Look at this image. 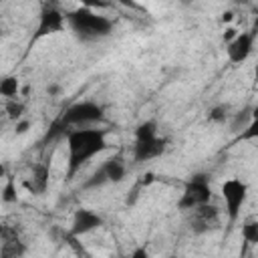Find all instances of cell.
I'll return each mask as SVG.
<instances>
[{"label":"cell","mask_w":258,"mask_h":258,"mask_svg":"<svg viewBox=\"0 0 258 258\" xmlns=\"http://www.w3.org/2000/svg\"><path fill=\"white\" fill-rule=\"evenodd\" d=\"M131 258H147V250L145 248H137L135 252H131Z\"/></svg>","instance_id":"obj_24"},{"label":"cell","mask_w":258,"mask_h":258,"mask_svg":"<svg viewBox=\"0 0 258 258\" xmlns=\"http://www.w3.org/2000/svg\"><path fill=\"white\" fill-rule=\"evenodd\" d=\"M103 224V218L89 210V208H81L75 212L73 216V224H71V236H83V234H89L93 230H97L99 226Z\"/></svg>","instance_id":"obj_9"},{"label":"cell","mask_w":258,"mask_h":258,"mask_svg":"<svg viewBox=\"0 0 258 258\" xmlns=\"http://www.w3.org/2000/svg\"><path fill=\"white\" fill-rule=\"evenodd\" d=\"M165 149V139L157 133V123L153 119L143 121L135 129V145H133V159L135 161H149L161 155Z\"/></svg>","instance_id":"obj_3"},{"label":"cell","mask_w":258,"mask_h":258,"mask_svg":"<svg viewBox=\"0 0 258 258\" xmlns=\"http://www.w3.org/2000/svg\"><path fill=\"white\" fill-rule=\"evenodd\" d=\"M20 91V83L16 77H4L0 81V95L6 97V99H14Z\"/></svg>","instance_id":"obj_13"},{"label":"cell","mask_w":258,"mask_h":258,"mask_svg":"<svg viewBox=\"0 0 258 258\" xmlns=\"http://www.w3.org/2000/svg\"><path fill=\"white\" fill-rule=\"evenodd\" d=\"M194 212V218H191V230L194 232H206V230H210V228H214V224L218 222V210L214 208V206H210V202L208 204H202V206H198V208H194L191 210Z\"/></svg>","instance_id":"obj_10"},{"label":"cell","mask_w":258,"mask_h":258,"mask_svg":"<svg viewBox=\"0 0 258 258\" xmlns=\"http://www.w3.org/2000/svg\"><path fill=\"white\" fill-rule=\"evenodd\" d=\"M240 141H250V139H258V109L252 113V119H250V123L244 127V131L240 133V137H238Z\"/></svg>","instance_id":"obj_15"},{"label":"cell","mask_w":258,"mask_h":258,"mask_svg":"<svg viewBox=\"0 0 258 258\" xmlns=\"http://www.w3.org/2000/svg\"><path fill=\"white\" fill-rule=\"evenodd\" d=\"M81 4L87 8H107L111 0H81Z\"/></svg>","instance_id":"obj_20"},{"label":"cell","mask_w":258,"mask_h":258,"mask_svg":"<svg viewBox=\"0 0 258 258\" xmlns=\"http://www.w3.org/2000/svg\"><path fill=\"white\" fill-rule=\"evenodd\" d=\"M24 187L32 194H44L48 187V165L36 163L32 167V177L28 181H24Z\"/></svg>","instance_id":"obj_11"},{"label":"cell","mask_w":258,"mask_h":258,"mask_svg":"<svg viewBox=\"0 0 258 258\" xmlns=\"http://www.w3.org/2000/svg\"><path fill=\"white\" fill-rule=\"evenodd\" d=\"M2 200H4V204L16 202V185H14L12 179H6L4 187H2Z\"/></svg>","instance_id":"obj_18"},{"label":"cell","mask_w":258,"mask_h":258,"mask_svg":"<svg viewBox=\"0 0 258 258\" xmlns=\"http://www.w3.org/2000/svg\"><path fill=\"white\" fill-rule=\"evenodd\" d=\"M242 238L248 244H258V220H254V218L244 220V224H242Z\"/></svg>","instance_id":"obj_14"},{"label":"cell","mask_w":258,"mask_h":258,"mask_svg":"<svg viewBox=\"0 0 258 258\" xmlns=\"http://www.w3.org/2000/svg\"><path fill=\"white\" fill-rule=\"evenodd\" d=\"M208 119H210V121H224V119H226V109H224V107H214V109H210Z\"/></svg>","instance_id":"obj_19"},{"label":"cell","mask_w":258,"mask_h":258,"mask_svg":"<svg viewBox=\"0 0 258 258\" xmlns=\"http://www.w3.org/2000/svg\"><path fill=\"white\" fill-rule=\"evenodd\" d=\"M220 20H222L224 24H230V22L234 20V12H232V10H226V12L222 14V18H220Z\"/></svg>","instance_id":"obj_23"},{"label":"cell","mask_w":258,"mask_h":258,"mask_svg":"<svg viewBox=\"0 0 258 258\" xmlns=\"http://www.w3.org/2000/svg\"><path fill=\"white\" fill-rule=\"evenodd\" d=\"M246 196H248V185L238 179V177H230L222 183V198H224V204H226V216H228V222L234 224L240 216V210L246 202Z\"/></svg>","instance_id":"obj_6"},{"label":"cell","mask_w":258,"mask_h":258,"mask_svg":"<svg viewBox=\"0 0 258 258\" xmlns=\"http://www.w3.org/2000/svg\"><path fill=\"white\" fill-rule=\"evenodd\" d=\"M67 147H69L67 179H73L89 159H93L97 153L109 147L107 133L103 129H73L67 133Z\"/></svg>","instance_id":"obj_1"},{"label":"cell","mask_w":258,"mask_h":258,"mask_svg":"<svg viewBox=\"0 0 258 258\" xmlns=\"http://www.w3.org/2000/svg\"><path fill=\"white\" fill-rule=\"evenodd\" d=\"M236 36H238V30H236L234 26H226V30H224V34H222V38L226 40V44H228V42H232Z\"/></svg>","instance_id":"obj_21"},{"label":"cell","mask_w":258,"mask_h":258,"mask_svg":"<svg viewBox=\"0 0 258 258\" xmlns=\"http://www.w3.org/2000/svg\"><path fill=\"white\" fill-rule=\"evenodd\" d=\"M6 113H8L10 119L18 121V119L22 117V113H24V103H20V101H16V99H8V103H6Z\"/></svg>","instance_id":"obj_17"},{"label":"cell","mask_w":258,"mask_h":258,"mask_svg":"<svg viewBox=\"0 0 258 258\" xmlns=\"http://www.w3.org/2000/svg\"><path fill=\"white\" fill-rule=\"evenodd\" d=\"M212 198V187L208 183V177L198 173V175H191L183 187V194L181 198L177 200V208L179 210H194L202 204H208Z\"/></svg>","instance_id":"obj_4"},{"label":"cell","mask_w":258,"mask_h":258,"mask_svg":"<svg viewBox=\"0 0 258 258\" xmlns=\"http://www.w3.org/2000/svg\"><path fill=\"white\" fill-rule=\"evenodd\" d=\"M103 169L107 173V179L113 183H119L125 177V161L121 155H113L103 163Z\"/></svg>","instance_id":"obj_12"},{"label":"cell","mask_w":258,"mask_h":258,"mask_svg":"<svg viewBox=\"0 0 258 258\" xmlns=\"http://www.w3.org/2000/svg\"><path fill=\"white\" fill-rule=\"evenodd\" d=\"M254 81H256V83H258V64H256V67H254Z\"/></svg>","instance_id":"obj_27"},{"label":"cell","mask_w":258,"mask_h":258,"mask_svg":"<svg viewBox=\"0 0 258 258\" xmlns=\"http://www.w3.org/2000/svg\"><path fill=\"white\" fill-rule=\"evenodd\" d=\"M28 127H30V123H28V121L18 119V121H16V129H14V131L20 135V133H26V131H28Z\"/></svg>","instance_id":"obj_22"},{"label":"cell","mask_w":258,"mask_h":258,"mask_svg":"<svg viewBox=\"0 0 258 258\" xmlns=\"http://www.w3.org/2000/svg\"><path fill=\"white\" fill-rule=\"evenodd\" d=\"M254 32H258V16H256V22H254Z\"/></svg>","instance_id":"obj_28"},{"label":"cell","mask_w":258,"mask_h":258,"mask_svg":"<svg viewBox=\"0 0 258 258\" xmlns=\"http://www.w3.org/2000/svg\"><path fill=\"white\" fill-rule=\"evenodd\" d=\"M105 119V113H103V107L93 103V101H79V103H73L71 107H67L60 115V121L71 127V125H87V123H97V121H103Z\"/></svg>","instance_id":"obj_5"},{"label":"cell","mask_w":258,"mask_h":258,"mask_svg":"<svg viewBox=\"0 0 258 258\" xmlns=\"http://www.w3.org/2000/svg\"><path fill=\"white\" fill-rule=\"evenodd\" d=\"M67 22L81 40H99L113 32V22L87 6L67 12Z\"/></svg>","instance_id":"obj_2"},{"label":"cell","mask_w":258,"mask_h":258,"mask_svg":"<svg viewBox=\"0 0 258 258\" xmlns=\"http://www.w3.org/2000/svg\"><path fill=\"white\" fill-rule=\"evenodd\" d=\"M46 91H48L50 95H54V93H58V87H56V85H52V87H48Z\"/></svg>","instance_id":"obj_26"},{"label":"cell","mask_w":258,"mask_h":258,"mask_svg":"<svg viewBox=\"0 0 258 258\" xmlns=\"http://www.w3.org/2000/svg\"><path fill=\"white\" fill-rule=\"evenodd\" d=\"M254 36H256V32H238V36L232 42H228L226 52H228L230 62L240 64L250 56L252 46H254Z\"/></svg>","instance_id":"obj_8"},{"label":"cell","mask_w":258,"mask_h":258,"mask_svg":"<svg viewBox=\"0 0 258 258\" xmlns=\"http://www.w3.org/2000/svg\"><path fill=\"white\" fill-rule=\"evenodd\" d=\"M111 2H121L123 6H129V8H139V4H135L133 0H111Z\"/></svg>","instance_id":"obj_25"},{"label":"cell","mask_w":258,"mask_h":258,"mask_svg":"<svg viewBox=\"0 0 258 258\" xmlns=\"http://www.w3.org/2000/svg\"><path fill=\"white\" fill-rule=\"evenodd\" d=\"M64 22H67V14H62L56 6L44 4L42 10H40V16H38V24H36L32 42H36V40H40L44 36H50V34L60 32L64 28Z\"/></svg>","instance_id":"obj_7"},{"label":"cell","mask_w":258,"mask_h":258,"mask_svg":"<svg viewBox=\"0 0 258 258\" xmlns=\"http://www.w3.org/2000/svg\"><path fill=\"white\" fill-rule=\"evenodd\" d=\"M103 183H109V179H107V173H105V169H103V165L83 183V187L85 189H91V187H101Z\"/></svg>","instance_id":"obj_16"}]
</instances>
